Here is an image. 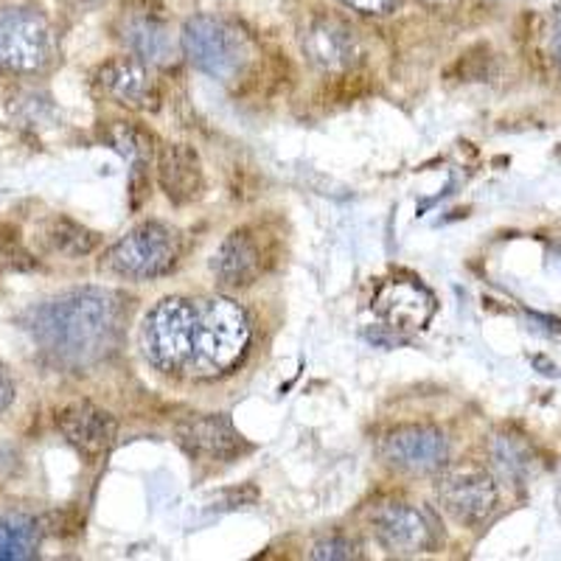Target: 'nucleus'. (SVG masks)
<instances>
[{"instance_id":"obj_7","label":"nucleus","mask_w":561,"mask_h":561,"mask_svg":"<svg viewBox=\"0 0 561 561\" xmlns=\"http://www.w3.org/2000/svg\"><path fill=\"white\" fill-rule=\"evenodd\" d=\"M438 500L449 517L463 525H480L497 508V485L478 466H455L438 480Z\"/></svg>"},{"instance_id":"obj_6","label":"nucleus","mask_w":561,"mask_h":561,"mask_svg":"<svg viewBox=\"0 0 561 561\" xmlns=\"http://www.w3.org/2000/svg\"><path fill=\"white\" fill-rule=\"evenodd\" d=\"M54 37L48 20L34 9L0 12V68L34 73L51 62Z\"/></svg>"},{"instance_id":"obj_21","label":"nucleus","mask_w":561,"mask_h":561,"mask_svg":"<svg viewBox=\"0 0 561 561\" xmlns=\"http://www.w3.org/2000/svg\"><path fill=\"white\" fill-rule=\"evenodd\" d=\"M357 548L345 536H329L312 548V559H354Z\"/></svg>"},{"instance_id":"obj_20","label":"nucleus","mask_w":561,"mask_h":561,"mask_svg":"<svg viewBox=\"0 0 561 561\" xmlns=\"http://www.w3.org/2000/svg\"><path fill=\"white\" fill-rule=\"evenodd\" d=\"M491 453H494V460L503 466L505 474H511V478H523V474L528 472L530 455L517 438H511V435H500V438L491 444Z\"/></svg>"},{"instance_id":"obj_26","label":"nucleus","mask_w":561,"mask_h":561,"mask_svg":"<svg viewBox=\"0 0 561 561\" xmlns=\"http://www.w3.org/2000/svg\"><path fill=\"white\" fill-rule=\"evenodd\" d=\"M82 7H93V3H102V0H79Z\"/></svg>"},{"instance_id":"obj_9","label":"nucleus","mask_w":561,"mask_h":561,"mask_svg":"<svg viewBox=\"0 0 561 561\" xmlns=\"http://www.w3.org/2000/svg\"><path fill=\"white\" fill-rule=\"evenodd\" d=\"M379 453L390 466L408 474L440 472L449 460V447L444 433L427 424L396 427L379 444Z\"/></svg>"},{"instance_id":"obj_10","label":"nucleus","mask_w":561,"mask_h":561,"mask_svg":"<svg viewBox=\"0 0 561 561\" xmlns=\"http://www.w3.org/2000/svg\"><path fill=\"white\" fill-rule=\"evenodd\" d=\"M300 48L309 62L323 73H348L363 57V43L357 32L337 18L318 14L300 34Z\"/></svg>"},{"instance_id":"obj_16","label":"nucleus","mask_w":561,"mask_h":561,"mask_svg":"<svg viewBox=\"0 0 561 561\" xmlns=\"http://www.w3.org/2000/svg\"><path fill=\"white\" fill-rule=\"evenodd\" d=\"M158 180L174 205L194 203L205 188L203 160L188 144H167L158 154Z\"/></svg>"},{"instance_id":"obj_18","label":"nucleus","mask_w":561,"mask_h":561,"mask_svg":"<svg viewBox=\"0 0 561 561\" xmlns=\"http://www.w3.org/2000/svg\"><path fill=\"white\" fill-rule=\"evenodd\" d=\"M39 545L37 519L3 517L0 519V561L32 559Z\"/></svg>"},{"instance_id":"obj_15","label":"nucleus","mask_w":561,"mask_h":561,"mask_svg":"<svg viewBox=\"0 0 561 561\" xmlns=\"http://www.w3.org/2000/svg\"><path fill=\"white\" fill-rule=\"evenodd\" d=\"M57 424L68 444L84 455V458H102L115 440V419L107 410L90 402L68 404L57 415Z\"/></svg>"},{"instance_id":"obj_25","label":"nucleus","mask_w":561,"mask_h":561,"mask_svg":"<svg viewBox=\"0 0 561 561\" xmlns=\"http://www.w3.org/2000/svg\"><path fill=\"white\" fill-rule=\"evenodd\" d=\"M424 7H449V3H455V0H421Z\"/></svg>"},{"instance_id":"obj_1","label":"nucleus","mask_w":561,"mask_h":561,"mask_svg":"<svg viewBox=\"0 0 561 561\" xmlns=\"http://www.w3.org/2000/svg\"><path fill=\"white\" fill-rule=\"evenodd\" d=\"M250 318L222 295L158 300L140 325V348L149 365L185 379H219L237 368L250 348Z\"/></svg>"},{"instance_id":"obj_2","label":"nucleus","mask_w":561,"mask_h":561,"mask_svg":"<svg viewBox=\"0 0 561 561\" xmlns=\"http://www.w3.org/2000/svg\"><path fill=\"white\" fill-rule=\"evenodd\" d=\"M124 298L99 287L70 289L28 312L34 343L59 365L84 368L107 357L118 343Z\"/></svg>"},{"instance_id":"obj_24","label":"nucleus","mask_w":561,"mask_h":561,"mask_svg":"<svg viewBox=\"0 0 561 561\" xmlns=\"http://www.w3.org/2000/svg\"><path fill=\"white\" fill-rule=\"evenodd\" d=\"M553 54H556V62L561 68V18L556 20V28H553Z\"/></svg>"},{"instance_id":"obj_23","label":"nucleus","mask_w":561,"mask_h":561,"mask_svg":"<svg viewBox=\"0 0 561 561\" xmlns=\"http://www.w3.org/2000/svg\"><path fill=\"white\" fill-rule=\"evenodd\" d=\"M14 402V382L12 377L7 374V368L0 365V415L7 413Z\"/></svg>"},{"instance_id":"obj_12","label":"nucleus","mask_w":561,"mask_h":561,"mask_svg":"<svg viewBox=\"0 0 561 561\" xmlns=\"http://www.w3.org/2000/svg\"><path fill=\"white\" fill-rule=\"evenodd\" d=\"M180 447L199 460H233L244 449L242 435L222 413L192 415L178 424Z\"/></svg>"},{"instance_id":"obj_14","label":"nucleus","mask_w":561,"mask_h":561,"mask_svg":"<svg viewBox=\"0 0 561 561\" xmlns=\"http://www.w3.org/2000/svg\"><path fill=\"white\" fill-rule=\"evenodd\" d=\"M99 84L113 102L129 110H154L158 107V84L149 77L147 62L138 57H115L99 70Z\"/></svg>"},{"instance_id":"obj_27","label":"nucleus","mask_w":561,"mask_h":561,"mask_svg":"<svg viewBox=\"0 0 561 561\" xmlns=\"http://www.w3.org/2000/svg\"><path fill=\"white\" fill-rule=\"evenodd\" d=\"M553 255H556V262L561 264V248H556V250H553Z\"/></svg>"},{"instance_id":"obj_3","label":"nucleus","mask_w":561,"mask_h":561,"mask_svg":"<svg viewBox=\"0 0 561 561\" xmlns=\"http://www.w3.org/2000/svg\"><path fill=\"white\" fill-rule=\"evenodd\" d=\"M180 45L194 68L219 82L237 79L250 59L248 37L237 26H230L228 20L210 14L185 20Z\"/></svg>"},{"instance_id":"obj_4","label":"nucleus","mask_w":561,"mask_h":561,"mask_svg":"<svg viewBox=\"0 0 561 561\" xmlns=\"http://www.w3.org/2000/svg\"><path fill=\"white\" fill-rule=\"evenodd\" d=\"M370 312L377 318L379 332L402 343L427 329L435 314V295L421 280L396 275L379 284L370 298Z\"/></svg>"},{"instance_id":"obj_5","label":"nucleus","mask_w":561,"mask_h":561,"mask_svg":"<svg viewBox=\"0 0 561 561\" xmlns=\"http://www.w3.org/2000/svg\"><path fill=\"white\" fill-rule=\"evenodd\" d=\"M180 259L178 230L160 222H144L133 228L110 250L107 264L124 278L147 280L167 275Z\"/></svg>"},{"instance_id":"obj_17","label":"nucleus","mask_w":561,"mask_h":561,"mask_svg":"<svg viewBox=\"0 0 561 561\" xmlns=\"http://www.w3.org/2000/svg\"><path fill=\"white\" fill-rule=\"evenodd\" d=\"M107 144L127 160L129 183H133V205L138 208L149 188V160H152V138L135 124H113L107 129Z\"/></svg>"},{"instance_id":"obj_22","label":"nucleus","mask_w":561,"mask_h":561,"mask_svg":"<svg viewBox=\"0 0 561 561\" xmlns=\"http://www.w3.org/2000/svg\"><path fill=\"white\" fill-rule=\"evenodd\" d=\"M340 3L363 14H385L393 7V0H340Z\"/></svg>"},{"instance_id":"obj_11","label":"nucleus","mask_w":561,"mask_h":561,"mask_svg":"<svg viewBox=\"0 0 561 561\" xmlns=\"http://www.w3.org/2000/svg\"><path fill=\"white\" fill-rule=\"evenodd\" d=\"M374 534L379 545L396 556L427 553L438 545V530L430 514L408 503H390L374 514Z\"/></svg>"},{"instance_id":"obj_19","label":"nucleus","mask_w":561,"mask_h":561,"mask_svg":"<svg viewBox=\"0 0 561 561\" xmlns=\"http://www.w3.org/2000/svg\"><path fill=\"white\" fill-rule=\"evenodd\" d=\"M45 242L51 244V250H57V253L62 255H88L96 250L99 244V237L96 233H90L88 228H82V225L70 222V219L65 217H57L48 222V228H45Z\"/></svg>"},{"instance_id":"obj_8","label":"nucleus","mask_w":561,"mask_h":561,"mask_svg":"<svg viewBox=\"0 0 561 561\" xmlns=\"http://www.w3.org/2000/svg\"><path fill=\"white\" fill-rule=\"evenodd\" d=\"M270 262H273L270 237L255 228H237L219 244L210 259V270L225 287H250L253 280L267 273Z\"/></svg>"},{"instance_id":"obj_13","label":"nucleus","mask_w":561,"mask_h":561,"mask_svg":"<svg viewBox=\"0 0 561 561\" xmlns=\"http://www.w3.org/2000/svg\"><path fill=\"white\" fill-rule=\"evenodd\" d=\"M122 37L133 57L147 65H158V68H169V65L178 62L180 48H183L167 20L158 12H149V9L129 12L124 18Z\"/></svg>"}]
</instances>
